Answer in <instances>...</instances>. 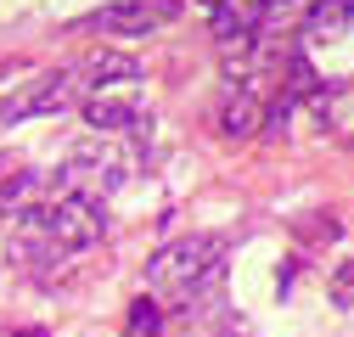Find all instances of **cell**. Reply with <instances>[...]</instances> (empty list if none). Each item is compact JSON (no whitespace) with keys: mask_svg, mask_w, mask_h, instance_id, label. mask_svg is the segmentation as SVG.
I'll return each mask as SVG.
<instances>
[{"mask_svg":"<svg viewBox=\"0 0 354 337\" xmlns=\"http://www.w3.org/2000/svg\"><path fill=\"white\" fill-rule=\"evenodd\" d=\"M124 337H163V304L152 298H136L129 304V320H124Z\"/></svg>","mask_w":354,"mask_h":337,"instance_id":"cell-9","label":"cell"},{"mask_svg":"<svg viewBox=\"0 0 354 337\" xmlns=\"http://www.w3.org/2000/svg\"><path fill=\"white\" fill-rule=\"evenodd\" d=\"M23 337H46V331H23Z\"/></svg>","mask_w":354,"mask_h":337,"instance_id":"cell-13","label":"cell"},{"mask_svg":"<svg viewBox=\"0 0 354 337\" xmlns=\"http://www.w3.org/2000/svg\"><path fill=\"white\" fill-rule=\"evenodd\" d=\"M225 236H214V231H192V236H174L158 247V259L147 264V292L174 309V304H192L203 298V292L225 276Z\"/></svg>","mask_w":354,"mask_h":337,"instance_id":"cell-1","label":"cell"},{"mask_svg":"<svg viewBox=\"0 0 354 337\" xmlns=\"http://www.w3.org/2000/svg\"><path fill=\"white\" fill-rule=\"evenodd\" d=\"M136 79H141V62L129 51H96L91 62H84L79 84H91V90H124V84H136Z\"/></svg>","mask_w":354,"mask_h":337,"instance_id":"cell-8","label":"cell"},{"mask_svg":"<svg viewBox=\"0 0 354 337\" xmlns=\"http://www.w3.org/2000/svg\"><path fill=\"white\" fill-rule=\"evenodd\" d=\"M73 96H79V73H68V68L34 73V79H23L17 90H12L6 102H0V124H23V118H46V113H62Z\"/></svg>","mask_w":354,"mask_h":337,"instance_id":"cell-3","label":"cell"},{"mask_svg":"<svg viewBox=\"0 0 354 337\" xmlns=\"http://www.w3.org/2000/svg\"><path fill=\"white\" fill-rule=\"evenodd\" d=\"M84 124H91L96 135H124V130L152 124V113L141 107V96H129V84H124V90H96L84 102Z\"/></svg>","mask_w":354,"mask_h":337,"instance_id":"cell-5","label":"cell"},{"mask_svg":"<svg viewBox=\"0 0 354 337\" xmlns=\"http://www.w3.org/2000/svg\"><path fill=\"white\" fill-rule=\"evenodd\" d=\"M332 304L337 309H354V259L332 270Z\"/></svg>","mask_w":354,"mask_h":337,"instance_id":"cell-10","label":"cell"},{"mask_svg":"<svg viewBox=\"0 0 354 337\" xmlns=\"http://www.w3.org/2000/svg\"><path fill=\"white\" fill-rule=\"evenodd\" d=\"M292 231L309 236V242H337V220H298Z\"/></svg>","mask_w":354,"mask_h":337,"instance_id":"cell-11","label":"cell"},{"mask_svg":"<svg viewBox=\"0 0 354 337\" xmlns=\"http://www.w3.org/2000/svg\"><path fill=\"white\" fill-rule=\"evenodd\" d=\"M197 6H208V12H219V6H225V0H197Z\"/></svg>","mask_w":354,"mask_h":337,"instance_id":"cell-12","label":"cell"},{"mask_svg":"<svg viewBox=\"0 0 354 337\" xmlns=\"http://www.w3.org/2000/svg\"><path fill=\"white\" fill-rule=\"evenodd\" d=\"M169 17H174V0H113V6L79 17L73 28L79 34H124V39H136V34L163 28Z\"/></svg>","mask_w":354,"mask_h":337,"instance_id":"cell-4","label":"cell"},{"mask_svg":"<svg viewBox=\"0 0 354 337\" xmlns=\"http://www.w3.org/2000/svg\"><path fill=\"white\" fill-rule=\"evenodd\" d=\"M348 28H354V0H315L304 17L309 46H337V39H348Z\"/></svg>","mask_w":354,"mask_h":337,"instance_id":"cell-7","label":"cell"},{"mask_svg":"<svg viewBox=\"0 0 354 337\" xmlns=\"http://www.w3.org/2000/svg\"><path fill=\"white\" fill-rule=\"evenodd\" d=\"M214 124H219V135H225V141H253L264 124H270V113H264V102L253 90H231L225 102H219Z\"/></svg>","mask_w":354,"mask_h":337,"instance_id":"cell-6","label":"cell"},{"mask_svg":"<svg viewBox=\"0 0 354 337\" xmlns=\"http://www.w3.org/2000/svg\"><path fill=\"white\" fill-rule=\"evenodd\" d=\"M129 180V152L107 146V141H79L62 163V191H79V197H113L118 186Z\"/></svg>","mask_w":354,"mask_h":337,"instance_id":"cell-2","label":"cell"}]
</instances>
